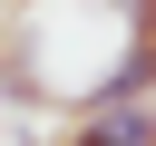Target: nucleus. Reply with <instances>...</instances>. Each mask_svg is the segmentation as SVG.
Here are the masks:
<instances>
[{"label":"nucleus","mask_w":156,"mask_h":146,"mask_svg":"<svg viewBox=\"0 0 156 146\" xmlns=\"http://www.w3.org/2000/svg\"><path fill=\"white\" fill-rule=\"evenodd\" d=\"M117 19H127V49H136V58H156V0H127Z\"/></svg>","instance_id":"f257e3e1"},{"label":"nucleus","mask_w":156,"mask_h":146,"mask_svg":"<svg viewBox=\"0 0 156 146\" xmlns=\"http://www.w3.org/2000/svg\"><path fill=\"white\" fill-rule=\"evenodd\" d=\"M0 10H29V0H0Z\"/></svg>","instance_id":"f03ea898"}]
</instances>
